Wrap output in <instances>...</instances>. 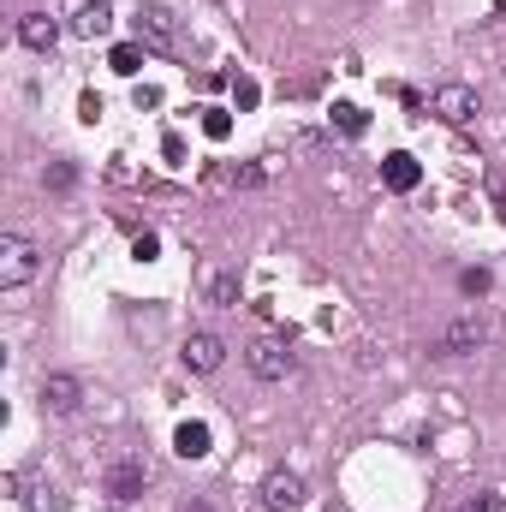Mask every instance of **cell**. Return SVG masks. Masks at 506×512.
<instances>
[{
    "label": "cell",
    "instance_id": "cell-1",
    "mask_svg": "<svg viewBox=\"0 0 506 512\" xmlns=\"http://www.w3.org/2000/svg\"><path fill=\"white\" fill-rule=\"evenodd\" d=\"M36 268H42V251H36L24 233H6V239H0V286H6V292L30 286Z\"/></svg>",
    "mask_w": 506,
    "mask_h": 512
},
{
    "label": "cell",
    "instance_id": "cell-2",
    "mask_svg": "<svg viewBox=\"0 0 506 512\" xmlns=\"http://www.w3.org/2000/svg\"><path fill=\"white\" fill-rule=\"evenodd\" d=\"M483 346H489V322H483V316H459V322L441 328L435 358H471V352H483Z\"/></svg>",
    "mask_w": 506,
    "mask_h": 512
},
{
    "label": "cell",
    "instance_id": "cell-3",
    "mask_svg": "<svg viewBox=\"0 0 506 512\" xmlns=\"http://www.w3.org/2000/svg\"><path fill=\"white\" fill-rule=\"evenodd\" d=\"M245 364H251V376H256V382H286V376L298 370L292 346H286V340H274V334H268V340H256L251 352H245Z\"/></svg>",
    "mask_w": 506,
    "mask_h": 512
},
{
    "label": "cell",
    "instance_id": "cell-4",
    "mask_svg": "<svg viewBox=\"0 0 506 512\" xmlns=\"http://www.w3.org/2000/svg\"><path fill=\"white\" fill-rule=\"evenodd\" d=\"M179 358H185L191 376H215V370L227 364V340H221V334H191V340L179 346Z\"/></svg>",
    "mask_w": 506,
    "mask_h": 512
},
{
    "label": "cell",
    "instance_id": "cell-5",
    "mask_svg": "<svg viewBox=\"0 0 506 512\" xmlns=\"http://www.w3.org/2000/svg\"><path fill=\"white\" fill-rule=\"evenodd\" d=\"M262 507L268 512L304 507V477H298V471H268V477H262Z\"/></svg>",
    "mask_w": 506,
    "mask_h": 512
},
{
    "label": "cell",
    "instance_id": "cell-6",
    "mask_svg": "<svg viewBox=\"0 0 506 512\" xmlns=\"http://www.w3.org/2000/svg\"><path fill=\"white\" fill-rule=\"evenodd\" d=\"M429 108H435V120H447V126H465V120L477 114V90H471V84H441Z\"/></svg>",
    "mask_w": 506,
    "mask_h": 512
},
{
    "label": "cell",
    "instance_id": "cell-7",
    "mask_svg": "<svg viewBox=\"0 0 506 512\" xmlns=\"http://www.w3.org/2000/svg\"><path fill=\"white\" fill-rule=\"evenodd\" d=\"M42 405H48L54 417H72V411L84 405V382H78V376H66V370L42 376Z\"/></svg>",
    "mask_w": 506,
    "mask_h": 512
},
{
    "label": "cell",
    "instance_id": "cell-8",
    "mask_svg": "<svg viewBox=\"0 0 506 512\" xmlns=\"http://www.w3.org/2000/svg\"><path fill=\"white\" fill-rule=\"evenodd\" d=\"M18 42L36 48V54H48V48L60 42V18H54V12H24V18H18Z\"/></svg>",
    "mask_w": 506,
    "mask_h": 512
},
{
    "label": "cell",
    "instance_id": "cell-9",
    "mask_svg": "<svg viewBox=\"0 0 506 512\" xmlns=\"http://www.w3.org/2000/svg\"><path fill=\"white\" fill-rule=\"evenodd\" d=\"M137 36L149 42V48H173V12L167 6H137Z\"/></svg>",
    "mask_w": 506,
    "mask_h": 512
},
{
    "label": "cell",
    "instance_id": "cell-10",
    "mask_svg": "<svg viewBox=\"0 0 506 512\" xmlns=\"http://www.w3.org/2000/svg\"><path fill=\"white\" fill-rule=\"evenodd\" d=\"M143 483H149V471H143V459H120L114 471H108V495L126 507V501H137L143 495Z\"/></svg>",
    "mask_w": 506,
    "mask_h": 512
},
{
    "label": "cell",
    "instance_id": "cell-11",
    "mask_svg": "<svg viewBox=\"0 0 506 512\" xmlns=\"http://www.w3.org/2000/svg\"><path fill=\"white\" fill-rule=\"evenodd\" d=\"M381 179H387V191H417V179H423V167H417V155H405V149H393L387 161H381Z\"/></svg>",
    "mask_w": 506,
    "mask_h": 512
},
{
    "label": "cell",
    "instance_id": "cell-12",
    "mask_svg": "<svg viewBox=\"0 0 506 512\" xmlns=\"http://www.w3.org/2000/svg\"><path fill=\"white\" fill-rule=\"evenodd\" d=\"M72 30H78V36H90V42H96V36H108V30H114V6H108V0H90V6H78Z\"/></svg>",
    "mask_w": 506,
    "mask_h": 512
},
{
    "label": "cell",
    "instance_id": "cell-13",
    "mask_svg": "<svg viewBox=\"0 0 506 512\" xmlns=\"http://www.w3.org/2000/svg\"><path fill=\"white\" fill-rule=\"evenodd\" d=\"M173 453L179 459H203L209 453V423H179L173 429Z\"/></svg>",
    "mask_w": 506,
    "mask_h": 512
},
{
    "label": "cell",
    "instance_id": "cell-14",
    "mask_svg": "<svg viewBox=\"0 0 506 512\" xmlns=\"http://www.w3.org/2000/svg\"><path fill=\"white\" fill-rule=\"evenodd\" d=\"M334 126L346 131V137H364V126H370V114H364L358 102H334Z\"/></svg>",
    "mask_w": 506,
    "mask_h": 512
},
{
    "label": "cell",
    "instance_id": "cell-15",
    "mask_svg": "<svg viewBox=\"0 0 506 512\" xmlns=\"http://www.w3.org/2000/svg\"><path fill=\"white\" fill-rule=\"evenodd\" d=\"M209 304L233 310V304H239V274H215V280H209Z\"/></svg>",
    "mask_w": 506,
    "mask_h": 512
},
{
    "label": "cell",
    "instance_id": "cell-16",
    "mask_svg": "<svg viewBox=\"0 0 506 512\" xmlns=\"http://www.w3.org/2000/svg\"><path fill=\"white\" fill-rule=\"evenodd\" d=\"M42 185H48V191H72V185H78V167H72V161H54V167L42 173Z\"/></svg>",
    "mask_w": 506,
    "mask_h": 512
},
{
    "label": "cell",
    "instance_id": "cell-17",
    "mask_svg": "<svg viewBox=\"0 0 506 512\" xmlns=\"http://www.w3.org/2000/svg\"><path fill=\"white\" fill-rule=\"evenodd\" d=\"M489 286H495V274H489V268H465V274H459V292H465V298H483Z\"/></svg>",
    "mask_w": 506,
    "mask_h": 512
},
{
    "label": "cell",
    "instance_id": "cell-18",
    "mask_svg": "<svg viewBox=\"0 0 506 512\" xmlns=\"http://www.w3.org/2000/svg\"><path fill=\"white\" fill-rule=\"evenodd\" d=\"M137 66H143V48H137V42H120V48H114V72H120V78H137Z\"/></svg>",
    "mask_w": 506,
    "mask_h": 512
},
{
    "label": "cell",
    "instance_id": "cell-19",
    "mask_svg": "<svg viewBox=\"0 0 506 512\" xmlns=\"http://www.w3.org/2000/svg\"><path fill=\"white\" fill-rule=\"evenodd\" d=\"M203 131H209V137L221 143V137L233 131V114H227V108H209V120H203Z\"/></svg>",
    "mask_w": 506,
    "mask_h": 512
},
{
    "label": "cell",
    "instance_id": "cell-20",
    "mask_svg": "<svg viewBox=\"0 0 506 512\" xmlns=\"http://www.w3.org/2000/svg\"><path fill=\"white\" fill-rule=\"evenodd\" d=\"M155 251H161L155 233H137V239H131V256H137V262H155Z\"/></svg>",
    "mask_w": 506,
    "mask_h": 512
},
{
    "label": "cell",
    "instance_id": "cell-21",
    "mask_svg": "<svg viewBox=\"0 0 506 512\" xmlns=\"http://www.w3.org/2000/svg\"><path fill=\"white\" fill-rule=\"evenodd\" d=\"M227 179H233V185H245V191H256V185H262V179H268V173H262V167H233V173H227Z\"/></svg>",
    "mask_w": 506,
    "mask_h": 512
},
{
    "label": "cell",
    "instance_id": "cell-22",
    "mask_svg": "<svg viewBox=\"0 0 506 512\" xmlns=\"http://www.w3.org/2000/svg\"><path fill=\"white\" fill-rule=\"evenodd\" d=\"M256 96H262V90H256L251 78H239V84H233V102H239V108H256Z\"/></svg>",
    "mask_w": 506,
    "mask_h": 512
},
{
    "label": "cell",
    "instance_id": "cell-23",
    "mask_svg": "<svg viewBox=\"0 0 506 512\" xmlns=\"http://www.w3.org/2000/svg\"><path fill=\"white\" fill-rule=\"evenodd\" d=\"M78 114H84V120H90V126H96V114H102V96H96V90H90V96H84V102H78Z\"/></svg>",
    "mask_w": 506,
    "mask_h": 512
},
{
    "label": "cell",
    "instance_id": "cell-24",
    "mask_svg": "<svg viewBox=\"0 0 506 512\" xmlns=\"http://www.w3.org/2000/svg\"><path fill=\"white\" fill-rule=\"evenodd\" d=\"M459 512H501V501H495V495H477V501H465Z\"/></svg>",
    "mask_w": 506,
    "mask_h": 512
},
{
    "label": "cell",
    "instance_id": "cell-25",
    "mask_svg": "<svg viewBox=\"0 0 506 512\" xmlns=\"http://www.w3.org/2000/svg\"><path fill=\"white\" fill-rule=\"evenodd\" d=\"M191 512H209V507H191Z\"/></svg>",
    "mask_w": 506,
    "mask_h": 512
}]
</instances>
